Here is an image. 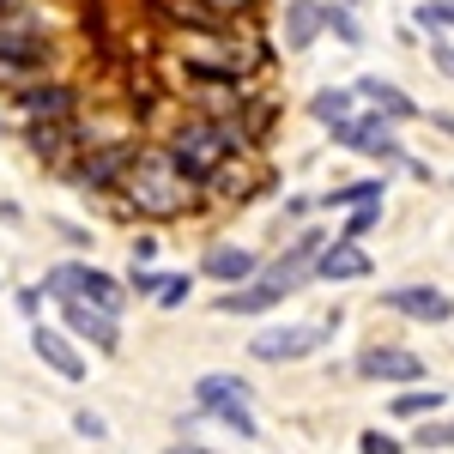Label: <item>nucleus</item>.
<instances>
[{"instance_id":"bb28decb","label":"nucleus","mask_w":454,"mask_h":454,"mask_svg":"<svg viewBox=\"0 0 454 454\" xmlns=\"http://www.w3.org/2000/svg\"><path fill=\"white\" fill-rule=\"evenodd\" d=\"M43 291H49V297H61V303H67L73 291H79V261H67V267H49V285H43Z\"/></svg>"},{"instance_id":"ddd939ff","label":"nucleus","mask_w":454,"mask_h":454,"mask_svg":"<svg viewBox=\"0 0 454 454\" xmlns=\"http://www.w3.org/2000/svg\"><path fill=\"white\" fill-rule=\"evenodd\" d=\"M61 321H67L79 340H91L98 351H121V327H115V315L91 309V303H61Z\"/></svg>"},{"instance_id":"f257e3e1","label":"nucleus","mask_w":454,"mask_h":454,"mask_svg":"<svg viewBox=\"0 0 454 454\" xmlns=\"http://www.w3.org/2000/svg\"><path fill=\"white\" fill-rule=\"evenodd\" d=\"M248 145H254V140H248L243 121H200V115H194V121H182L158 152L170 158V170L182 176L188 188H207L212 176L224 170L237 152H248Z\"/></svg>"},{"instance_id":"4be33fe9","label":"nucleus","mask_w":454,"mask_h":454,"mask_svg":"<svg viewBox=\"0 0 454 454\" xmlns=\"http://www.w3.org/2000/svg\"><path fill=\"white\" fill-rule=\"evenodd\" d=\"M351 104H357L351 91L327 85V91H315V98H309V115H315V121H327V128H340V121H351Z\"/></svg>"},{"instance_id":"5701e85b","label":"nucleus","mask_w":454,"mask_h":454,"mask_svg":"<svg viewBox=\"0 0 454 454\" xmlns=\"http://www.w3.org/2000/svg\"><path fill=\"white\" fill-rule=\"evenodd\" d=\"M321 31H333L346 49H357V43H364V25L351 19V6H321Z\"/></svg>"},{"instance_id":"a211bd4d","label":"nucleus","mask_w":454,"mask_h":454,"mask_svg":"<svg viewBox=\"0 0 454 454\" xmlns=\"http://www.w3.org/2000/svg\"><path fill=\"white\" fill-rule=\"evenodd\" d=\"M273 303H285V291H279V285H267V279H248V285H237V291L218 297V309H224V315H267Z\"/></svg>"},{"instance_id":"6ab92c4d","label":"nucleus","mask_w":454,"mask_h":454,"mask_svg":"<svg viewBox=\"0 0 454 454\" xmlns=\"http://www.w3.org/2000/svg\"><path fill=\"white\" fill-rule=\"evenodd\" d=\"M315 36H321V6L315 0H291V12H285V49H309Z\"/></svg>"},{"instance_id":"1a4fd4ad","label":"nucleus","mask_w":454,"mask_h":454,"mask_svg":"<svg viewBox=\"0 0 454 454\" xmlns=\"http://www.w3.org/2000/svg\"><path fill=\"white\" fill-rule=\"evenodd\" d=\"M382 309H394V315H412V321H449L454 315V297L449 291H436V285H387L382 291Z\"/></svg>"},{"instance_id":"9d476101","label":"nucleus","mask_w":454,"mask_h":454,"mask_svg":"<svg viewBox=\"0 0 454 454\" xmlns=\"http://www.w3.org/2000/svg\"><path fill=\"white\" fill-rule=\"evenodd\" d=\"M351 98H364V104L376 109L382 121H419V115H424V109L412 104V98H406L394 79H382V73H364V79L351 85Z\"/></svg>"},{"instance_id":"f3484780","label":"nucleus","mask_w":454,"mask_h":454,"mask_svg":"<svg viewBox=\"0 0 454 454\" xmlns=\"http://www.w3.org/2000/svg\"><path fill=\"white\" fill-rule=\"evenodd\" d=\"M194 406H200V412L248 406V382L243 376H224V370H218V376H200V382H194Z\"/></svg>"},{"instance_id":"c756f323","label":"nucleus","mask_w":454,"mask_h":454,"mask_svg":"<svg viewBox=\"0 0 454 454\" xmlns=\"http://www.w3.org/2000/svg\"><path fill=\"white\" fill-rule=\"evenodd\" d=\"M158 285H164V273H152V267H134L128 273V291L134 297H158Z\"/></svg>"},{"instance_id":"e433bc0d","label":"nucleus","mask_w":454,"mask_h":454,"mask_svg":"<svg viewBox=\"0 0 454 454\" xmlns=\"http://www.w3.org/2000/svg\"><path fill=\"white\" fill-rule=\"evenodd\" d=\"M170 454H207V449H170Z\"/></svg>"},{"instance_id":"f8f14e48","label":"nucleus","mask_w":454,"mask_h":454,"mask_svg":"<svg viewBox=\"0 0 454 454\" xmlns=\"http://www.w3.org/2000/svg\"><path fill=\"white\" fill-rule=\"evenodd\" d=\"M31 351L55 370V376H61V382H85V357L67 346V333H55V327H43V321H36V327H31Z\"/></svg>"},{"instance_id":"20e7f679","label":"nucleus","mask_w":454,"mask_h":454,"mask_svg":"<svg viewBox=\"0 0 454 454\" xmlns=\"http://www.w3.org/2000/svg\"><path fill=\"white\" fill-rule=\"evenodd\" d=\"M134 158H140V140H98V145H91V158L73 170V188H85V194L121 188L128 170H134Z\"/></svg>"},{"instance_id":"f704fd0d","label":"nucleus","mask_w":454,"mask_h":454,"mask_svg":"<svg viewBox=\"0 0 454 454\" xmlns=\"http://www.w3.org/2000/svg\"><path fill=\"white\" fill-rule=\"evenodd\" d=\"M430 128H442V134L454 140V115H449V109H430Z\"/></svg>"},{"instance_id":"cd10ccee","label":"nucleus","mask_w":454,"mask_h":454,"mask_svg":"<svg viewBox=\"0 0 454 454\" xmlns=\"http://www.w3.org/2000/svg\"><path fill=\"white\" fill-rule=\"evenodd\" d=\"M158 303H164V309L188 303V273H164V285H158Z\"/></svg>"},{"instance_id":"6e6552de","label":"nucleus","mask_w":454,"mask_h":454,"mask_svg":"<svg viewBox=\"0 0 454 454\" xmlns=\"http://www.w3.org/2000/svg\"><path fill=\"white\" fill-rule=\"evenodd\" d=\"M357 376L364 382H424V357L406 346H364L357 351Z\"/></svg>"},{"instance_id":"7c9ffc66","label":"nucleus","mask_w":454,"mask_h":454,"mask_svg":"<svg viewBox=\"0 0 454 454\" xmlns=\"http://www.w3.org/2000/svg\"><path fill=\"white\" fill-rule=\"evenodd\" d=\"M430 67L442 73V79H454V43H442V36H430Z\"/></svg>"},{"instance_id":"473e14b6","label":"nucleus","mask_w":454,"mask_h":454,"mask_svg":"<svg viewBox=\"0 0 454 454\" xmlns=\"http://www.w3.org/2000/svg\"><path fill=\"white\" fill-rule=\"evenodd\" d=\"M73 430H79V436H91V442H98V436H104V419H98V412H79V419H73Z\"/></svg>"},{"instance_id":"423d86ee","label":"nucleus","mask_w":454,"mask_h":454,"mask_svg":"<svg viewBox=\"0 0 454 454\" xmlns=\"http://www.w3.org/2000/svg\"><path fill=\"white\" fill-rule=\"evenodd\" d=\"M12 104L25 109V121H73L79 91H73L67 79H25V85L12 91Z\"/></svg>"},{"instance_id":"a878e982","label":"nucleus","mask_w":454,"mask_h":454,"mask_svg":"<svg viewBox=\"0 0 454 454\" xmlns=\"http://www.w3.org/2000/svg\"><path fill=\"white\" fill-rule=\"evenodd\" d=\"M419 25L430 36H436V31H454V0H424V6H419Z\"/></svg>"},{"instance_id":"2eb2a0df","label":"nucleus","mask_w":454,"mask_h":454,"mask_svg":"<svg viewBox=\"0 0 454 454\" xmlns=\"http://www.w3.org/2000/svg\"><path fill=\"white\" fill-rule=\"evenodd\" d=\"M25 140H31V152L43 158V164H61V152H67V145H91L85 134H79V121H31V128H25Z\"/></svg>"},{"instance_id":"72a5a7b5","label":"nucleus","mask_w":454,"mask_h":454,"mask_svg":"<svg viewBox=\"0 0 454 454\" xmlns=\"http://www.w3.org/2000/svg\"><path fill=\"white\" fill-rule=\"evenodd\" d=\"M152 254H158V237H140L134 243V267H152Z\"/></svg>"},{"instance_id":"0eeeda50","label":"nucleus","mask_w":454,"mask_h":454,"mask_svg":"<svg viewBox=\"0 0 454 454\" xmlns=\"http://www.w3.org/2000/svg\"><path fill=\"white\" fill-rule=\"evenodd\" d=\"M333 145H346V152H364V158H382V164H400V134H394V121L382 115H351L333 128Z\"/></svg>"},{"instance_id":"aec40b11","label":"nucleus","mask_w":454,"mask_h":454,"mask_svg":"<svg viewBox=\"0 0 454 454\" xmlns=\"http://www.w3.org/2000/svg\"><path fill=\"white\" fill-rule=\"evenodd\" d=\"M387 412L394 419H436L442 412V387H406V394H394Z\"/></svg>"},{"instance_id":"7ed1b4c3","label":"nucleus","mask_w":454,"mask_h":454,"mask_svg":"<svg viewBox=\"0 0 454 454\" xmlns=\"http://www.w3.org/2000/svg\"><path fill=\"white\" fill-rule=\"evenodd\" d=\"M55 61V43H49V25L31 6H12L0 19V73H49Z\"/></svg>"},{"instance_id":"9b49d317","label":"nucleus","mask_w":454,"mask_h":454,"mask_svg":"<svg viewBox=\"0 0 454 454\" xmlns=\"http://www.w3.org/2000/svg\"><path fill=\"white\" fill-rule=\"evenodd\" d=\"M200 273L218 285H248L254 273H261V261H254V248H237V243H212L207 254H200Z\"/></svg>"},{"instance_id":"dca6fc26","label":"nucleus","mask_w":454,"mask_h":454,"mask_svg":"<svg viewBox=\"0 0 454 454\" xmlns=\"http://www.w3.org/2000/svg\"><path fill=\"white\" fill-rule=\"evenodd\" d=\"M121 279H109L104 267H79V291H73L67 303H91V309H104V315H115L121 309Z\"/></svg>"},{"instance_id":"f03ea898","label":"nucleus","mask_w":454,"mask_h":454,"mask_svg":"<svg viewBox=\"0 0 454 454\" xmlns=\"http://www.w3.org/2000/svg\"><path fill=\"white\" fill-rule=\"evenodd\" d=\"M121 188H128V207L140 212V218H182V212L194 207V188L170 170V158L158 145L152 152L140 145V158H134V170H128Z\"/></svg>"},{"instance_id":"c9c22d12","label":"nucleus","mask_w":454,"mask_h":454,"mask_svg":"<svg viewBox=\"0 0 454 454\" xmlns=\"http://www.w3.org/2000/svg\"><path fill=\"white\" fill-rule=\"evenodd\" d=\"M12 6H19V0H0V19H6V12H12Z\"/></svg>"},{"instance_id":"4c0bfd02","label":"nucleus","mask_w":454,"mask_h":454,"mask_svg":"<svg viewBox=\"0 0 454 454\" xmlns=\"http://www.w3.org/2000/svg\"><path fill=\"white\" fill-rule=\"evenodd\" d=\"M237 6H254V0H237Z\"/></svg>"},{"instance_id":"b1692460","label":"nucleus","mask_w":454,"mask_h":454,"mask_svg":"<svg viewBox=\"0 0 454 454\" xmlns=\"http://www.w3.org/2000/svg\"><path fill=\"white\" fill-rule=\"evenodd\" d=\"M376 224H382V200H376V207H357V212H351V218H346V231H340L333 243H357V248H364V237H370Z\"/></svg>"},{"instance_id":"393cba45","label":"nucleus","mask_w":454,"mask_h":454,"mask_svg":"<svg viewBox=\"0 0 454 454\" xmlns=\"http://www.w3.org/2000/svg\"><path fill=\"white\" fill-rule=\"evenodd\" d=\"M412 449H454V419H424V430H412Z\"/></svg>"},{"instance_id":"39448f33","label":"nucleus","mask_w":454,"mask_h":454,"mask_svg":"<svg viewBox=\"0 0 454 454\" xmlns=\"http://www.w3.org/2000/svg\"><path fill=\"white\" fill-rule=\"evenodd\" d=\"M333 340L321 321H297V327H267V333H254L248 340V351L261 357V364H297V357H309V351H321Z\"/></svg>"},{"instance_id":"4468645a","label":"nucleus","mask_w":454,"mask_h":454,"mask_svg":"<svg viewBox=\"0 0 454 454\" xmlns=\"http://www.w3.org/2000/svg\"><path fill=\"white\" fill-rule=\"evenodd\" d=\"M315 279H327V285H346V279H370V254L357 243H327L321 254H315V267H309Z\"/></svg>"},{"instance_id":"412c9836","label":"nucleus","mask_w":454,"mask_h":454,"mask_svg":"<svg viewBox=\"0 0 454 454\" xmlns=\"http://www.w3.org/2000/svg\"><path fill=\"white\" fill-rule=\"evenodd\" d=\"M382 176H364V182H346V188H333V194H327V200H321V207H376V200H382Z\"/></svg>"},{"instance_id":"2f4dec72","label":"nucleus","mask_w":454,"mask_h":454,"mask_svg":"<svg viewBox=\"0 0 454 454\" xmlns=\"http://www.w3.org/2000/svg\"><path fill=\"white\" fill-rule=\"evenodd\" d=\"M357 449H364V454H400V442L382 436V430H364V436H357Z\"/></svg>"},{"instance_id":"c85d7f7f","label":"nucleus","mask_w":454,"mask_h":454,"mask_svg":"<svg viewBox=\"0 0 454 454\" xmlns=\"http://www.w3.org/2000/svg\"><path fill=\"white\" fill-rule=\"evenodd\" d=\"M212 419H218V424H231L237 436H261V430H254V412H248V406H224V412H212Z\"/></svg>"}]
</instances>
